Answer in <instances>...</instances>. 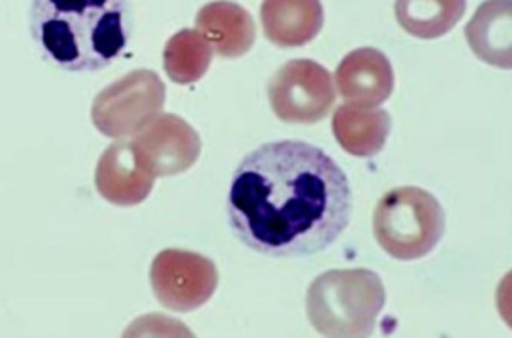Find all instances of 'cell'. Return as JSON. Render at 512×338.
Segmentation results:
<instances>
[{
  "instance_id": "6da1fadb",
  "label": "cell",
  "mask_w": 512,
  "mask_h": 338,
  "mask_svg": "<svg viewBox=\"0 0 512 338\" xmlns=\"http://www.w3.org/2000/svg\"><path fill=\"white\" fill-rule=\"evenodd\" d=\"M352 190L335 159L303 140L267 142L234 171L227 219L250 250L272 258L311 257L349 228Z\"/></svg>"
},
{
  "instance_id": "7a4b0ae2",
  "label": "cell",
  "mask_w": 512,
  "mask_h": 338,
  "mask_svg": "<svg viewBox=\"0 0 512 338\" xmlns=\"http://www.w3.org/2000/svg\"><path fill=\"white\" fill-rule=\"evenodd\" d=\"M31 36L50 62L69 72L113 64L132 33L128 0H33Z\"/></svg>"
},
{
  "instance_id": "3957f363",
  "label": "cell",
  "mask_w": 512,
  "mask_h": 338,
  "mask_svg": "<svg viewBox=\"0 0 512 338\" xmlns=\"http://www.w3.org/2000/svg\"><path fill=\"white\" fill-rule=\"evenodd\" d=\"M384 303L383 280L373 270H328L309 286L306 315L323 337H369Z\"/></svg>"
},
{
  "instance_id": "277c9868",
  "label": "cell",
  "mask_w": 512,
  "mask_h": 338,
  "mask_svg": "<svg viewBox=\"0 0 512 338\" xmlns=\"http://www.w3.org/2000/svg\"><path fill=\"white\" fill-rule=\"evenodd\" d=\"M374 238L400 262L431 253L446 231V214L439 200L419 187H396L381 197L373 216Z\"/></svg>"
},
{
  "instance_id": "5b68a950",
  "label": "cell",
  "mask_w": 512,
  "mask_h": 338,
  "mask_svg": "<svg viewBox=\"0 0 512 338\" xmlns=\"http://www.w3.org/2000/svg\"><path fill=\"white\" fill-rule=\"evenodd\" d=\"M166 86L149 69H137L103 89L93 101L94 127L113 139L137 135L161 115Z\"/></svg>"
},
{
  "instance_id": "8992f818",
  "label": "cell",
  "mask_w": 512,
  "mask_h": 338,
  "mask_svg": "<svg viewBox=\"0 0 512 338\" xmlns=\"http://www.w3.org/2000/svg\"><path fill=\"white\" fill-rule=\"evenodd\" d=\"M275 117L292 125H313L335 105L337 94L328 69L315 60H289L268 82Z\"/></svg>"
},
{
  "instance_id": "52a82bcc",
  "label": "cell",
  "mask_w": 512,
  "mask_h": 338,
  "mask_svg": "<svg viewBox=\"0 0 512 338\" xmlns=\"http://www.w3.org/2000/svg\"><path fill=\"white\" fill-rule=\"evenodd\" d=\"M154 296L164 308L188 313L216 294L219 272L210 258L187 250H164L151 267Z\"/></svg>"
},
{
  "instance_id": "ba28073f",
  "label": "cell",
  "mask_w": 512,
  "mask_h": 338,
  "mask_svg": "<svg viewBox=\"0 0 512 338\" xmlns=\"http://www.w3.org/2000/svg\"><path fill=\"white\" fill-rule=\"evenodd\" d=\"M135 156L154 178L180 175L197 163L202 140L192 125L173 113L149 123L130 140Z\"/></svg>"
},
{
  "instance_id": "9c48e42d",
  "label": "cell",
  "mask_w": 512,
  "mask_h": 338,
  "mask_svg": "<svg viewBox=\"0 0 512 338\" xmlns=\"http://www.w3.org/2000/svg\"><path fill=\"white\" fill-rule=\"evenodd\" d=\"M335 84L340 96L350 105L374 108L390 100L395 74L381 50L357 48L338 64Z\"/></svg>"
},
{
  "instance_id": "30bf717a",
  "label": "cell",
  "mask_w": 512,
  "mask_h": 338,
  "mask_svg": "<svg viewBox=\"0 0 512 338\" xmlns=\"http://www.w3.org/2000/svg\"><path fill=\"white\" fill-rule=\"evenodd\" d=\"M156 178L142 168L130 140L111 144L96 166V188L99 195L118 207H134L151 195Z\"/></svg>"
},
{
  "instance_id": "8fae6325",
  "label": "cell",
  "mask_w": 512,
  "mask_h": 338,
  "mask_svg": "<svg viewBox=\"0 0 512 338\" xmlns=\"http://www.w3.org/2000/svg\"><path fill=\"white\" fill-rule=\"evenodd\" d=\"M197 30L222 59H238L250 52L256 38L250 12L231 0H216L198 11Z\"/></svg>"
},
{
  "instance_id": "7c38bea8",
  "label": "cell",
  "mask_w": 512,
  "mask_h": 338,
  "mask_svg": "<svg viewBox=\"0 0 512 338\" xmlns=\"http://www.w3.org/2000/svg\"><path fill=\"white\" fill-rule=\"evenodd\" d=\"M263 33L280 48H297L315 40L325 11L321 0H263L260 9Z\"/></svg>"
},
{
  "instance_id": "4fadbf2b",
  "label": "cell",
  "mask_w": 512,
  "mask_h": 338,
  "mask_svg": "<svg viewBox=\"0 0 512 338\" xmlns=\"http://www.w3.org/2000/svg\"><path fill=\"white\" fill-rule=\"evenodd\" d=\"M511 0H485L466 24L468 45L478 59L499 69H511Z\"/></svg>"
},
{
  "instance_id": "5bb4252c",
  "label": "cell",
  "mask_w": 512,
  "mask_h": 338,
  "mask_svg": "<svg viewBox=\"0 0 512 338\" xmlns=\"http://www.w3.org/2000/svg\"><path fill=\"white\" fill-rule=\"evenodd\" d=\"M332 130L338 146L355 158H373L390 137L391 117L378 108L342 105L333 113Z\"/></svg>"
},
{
  "instance_id": "9a60e30c",
  "label": "cell",
  "mask_w": 512,
  "mask_h": 338,
  "mask_svg": "<svg viewBox=\"0 0 512 338\" xmlns=\"http://www.w3.org/2000/svg\"><path fill=\"white\" fill-rule=\"evenodd\" d=\"M466 0H396V21L408 35L436 40L460 23Z\"/></svg>"
},
{
  "instance_id": "2e32d148",
  "label": "cell",
  "mask_w": 512,
  "mask_h": 338,
  "mask_svg": "<svg viewBox=\"0 0 512 338\" xmlns=\"http://www.w3.org/2000/svg\"><path fill=\"white\" fill-rule=\"evenodd\" d=\"M214 50L198 30H181L171 36L164 48V70L181 86L195 84L207 74Z\"/></svg>"
}]
</instances>
